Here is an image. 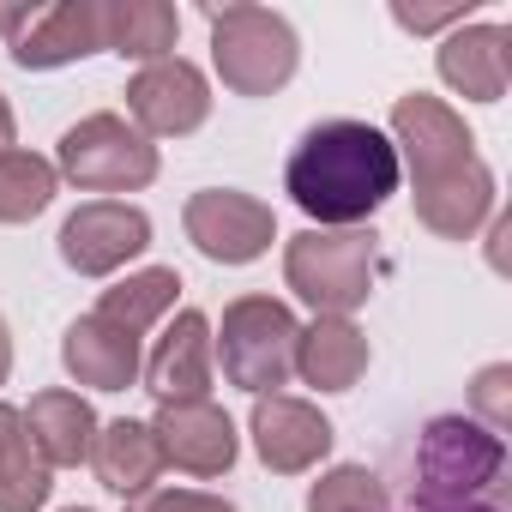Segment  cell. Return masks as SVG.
<instances>
[{
	"label": "cell",
	"mask_w": 512,
	"mask_h": 512,
	"mask_svg": "<svg viewBox=\"0 0 512 512\" xmlns=\"http://www.w3.org/2000/svg\"><path fill=\"white\" fill-rule=\"evenodd\" d=\"M151 434H157L163 464H175V470H187V476H223V470L235 464V452H241L235 422H229L223 404H211V398H199V404H157Z\"/></svg>",
	"instance_id": "5bb4252c"
},
{
	"label": "cell",
	"mask_w": 512,
	"mask_h": 512,
	"mask_svg": "<svg viewBox=\"0 0 512 512\" xmlns=\"http://www.w3.org/2000/svg\"><path fill=\"white\" fill-rule=\"evenodd\" d=\"M476 13V0H464V7H440V13H428V7H392V19L404 25V31H416V37H434V31H446V25H464Z\"/></svg>",
	"instance_id": "4316f807"
},
{
	"label": "cell",
	"mask_w": 512,
	"mask_h": 512,
	"mask_svg": "<svg viewBox=\"0 0 512 512\" xmlns=\"http://www.w3.org/2000/svg\"><path fill=\"white\" fill-rule=\"evenodd\" d=\"M127 115L145 139H187L211 121V85L193 61L169 55L127 79Z\"/></svg>",
	"instance_id": "30bf717a"
},
{
	"label": "cell",
	"mask_w": 512,
	"mask_h": 512,
	"mask_svg": "<svg viewBox=\"0 0 512 512\" xmlns=\"http://www.w3.org/2000/svg\"><path fill=\"white\" fill-rule=\"evenodd\" d=\"M296 338H302V320L290 314V302H278V296H235L223 308L211 356L223 362L229 386H241L247 398H266V392L290 386V374H296Z\"/></svg>",
	"instance_id": "8992f818"
},
{
	"label": "cell",
	"mask_w": 512,
	"mask_h": 512,
	"mask_svg": "<svg viewBox=\"0 0 512 512\" xmlns=\"http://www.w3.org/2000/svg\"><path fill=\"white\" fill-rule=\"evenodd\" d=\"M85 464H91V470H97V482H103L109 494H121V500L151 494V482L163 476L157 434H151V422H133V416L103 422V428H97V440H91V458H85Z\"/></svg>",
	"instance_id": "d6986e66"
},
{
	"label": "cell",
	"mask_w": 512,
	"mask_h": 512,
	"mask_svg": "<svg viewBox=\"0 0 512 512\" xmlns=\"http://www.w3.org/2000/svg\"><path fill=\"white\" fill-rule=\"evenodd\" d=\"M398 151L380 127L368 121H314L290 163H284V193L302 205V217H314V229H362L392 193H398Z\"/></svg>",
	"instance_id": "7a4b0ae2"
},
{
	"label": "cell",
	"mask_w": 512,
	"mask_h": 512,
	"mask_svg": "<svg viewBox=\"0 0 512 512\" xmlns=\"http://www.w3.org/2000/svg\"><path fill=\"white\" fill-rule=\"evenodd\" d=\"M127 512H235V506L223 494H199V488H151Z\"/></svg>",
	"instance_id": "484cf974"
},
{
	"label": "cell",
	"mask_w": 512,
	"mask_h": 512,
	"mask_svg": "<svg viewBox=\"0 0 512 512\" xmlns=\"http://www.w3.org/2000/svg\"><path fill=\"white\" fill-rule=\"evenodd\" d=\"M410 512H422V506H410ZM428 512H500V500H470V506H428Z\"/></svg>",
	"instance_id": "f546056e"
},
{
	"label": "cell",
	"mask_w": 512,
	"mask_h": 512,
	"mask_svg": "<svg viewBox=\"0 0 512 512\" xmlns=\"http://www.w3.org/2000/svg\"><path fill=\"white\" fill-rule=\"evenodd\" d=\"M211 67L235 97H272L302 67V37L272 7H211Z\"/></svg>",
	"instance_id": "5b68a950"
},
{
	"label": "cell",
	"mask_w": 512,
	"mask_h": 512,
	"mask_svg": "<svg viewBox=\"0 0 512 512\" xmlns=\"http://www.w3.org/2000/svg\"><path fill=\"white\" fill-rule=\"evenodd\" d=\"M440 79L470 97V103H500L506 79H512V31L506 25H458L440 55H434Z\"/></svg>",
	"instance_id": "9a60e30c"
},
{
	"label": "cell",
	"mask_w": 512,
	"mask_h": 512,
	"mask_svg": "<svg viewBox=\"0 0 512 512\" xmlns=\"http://www.w3.org/2000/svg\"><path fill=\"white\" fill-rule=\"evenodd\" d=\"M506 476V440L476 416H434L410 458V506H470L488 500Z\"/></svg>",
	"instance_id": "3957f363"
},
{
	"label": "cell",
	"mask_w": 512,
	"mask_h": 512,
	"mask_svg": "<svg viewBox=\"0 0 512 512\" xmlns=\"http://www.w3.org/2000/svg\"><path fill=\"white\" fill-rule=\"evenodd\" d=\"M181 37V13L169 0H109L103 7V49L139 67H157L175 55Z\"/></svg>",
	"instance_id": "ffe728a7"
},
{
	"label": "cell",
	"mask_w": 512,
	"mask_h": 512,
	"mask_svg": "<svg viewBox=\"0 0 512 512\" xmlns=\"http://www.w3.org/2000/svg\"><path fill=\"white\" fill-rule=\"evenodd\" d=\"M392 151L410 163V199L416 223L440 241H470L494 217V169L476 151V133L464 115L428 91H410L392 103Z\"/></svg>",
	"instance_id": "6da1fadb"
},
{
	"label": "cell",
	"mask_w": 512,
	"mask_h": 512,
	"mask_svg": "<svg viewBox=\"0 0 512 512\" xmlns=\"http://www.w3.org/2000/svg\"><path fill=\"white\" fill-rule=\"evenodd\" d=\"M55 187H61V175H55L49 157L19 151V145L0 151V223H31V217H43L49 199H55Z\"/></svg>",
	"instance_id": "603a6c76"
},
{
	"label": "cell",
	"mask_w": 512,
	"mask_h": 512,
	"mask_svg": "<svg viewBox=\"0 0 512 512\" xmlns=\"http://www.w3.org/2000/svg\"><path fill=\"white\" fill-rule=\"evenodd\" d=\"M19 25H25V7H7V0H0V43H13Z\"/></svg>",
	"instance_id": "83f0119b"
},
{
	"label": "cell",
	"mask_w": 512,
	"mask_h": 512,
	"mask_svg": "<svg viewBox=\"0 0 512 512\" xmlns=\"http://www.w3.org/2000/svg\"><path fill=\"white\" fill-rule=\"evenodd\" d=\"M85 55H103V7L97 0H55L25 7V25L13 31V61L25 73H55Z\"/></svg>",
	"instance_id": "4fadbf2b"
},
{
	"label": "cell",
	"mask_w": 512,
	"mask_h": 512,
	"mask_svg": "<svg viewBox=\"0 0 512 512\" xmlns=\"http://www.w3.org/2000/svg\"><path fill=\"white\" fill-rule=\"evenodd\" d=\"M49 488L55 482L25 434V416L13 404H0V512H43Z\"/></svg>",
	"instance_id": "44dd1931"
},
{
	"label": "cell",
	"mask_w": 512,
	"mask_h": 512,
	"mask_svg": "<svg viewBox=\"0 0 512 512\" xmlns=\"http://www.w3.org/2000/svg\"><path fill=\"white\" fill-rule=\"evenodd\" d=\"M0 151H13V103L0 97Z\"/></svg>",
	"instance_id": "4dcf8cb0"
},
{
	"label": "cell",
	"mask_w": 512,
	"mask_h": 512,
	"mask_svg": "<svg viewBox=\"0 0 512 512\" xmlns=\"http://www.w3.org/2000/svg\"><path fill=\"white\" fill-rule=\"evenodd\" d=\"M61 362H67V374H73L79 386H91V392H127V386L139 380V362H145V356H139V338H127L121 326L85 314V320L67 326Z\"/></svg>",
	"instance_id": "2e32d148"
},
{
	"label": "cell",
	"mask_w": 512,
	"mask_h": 512,
	"mask_svg": "<svg viewBox=\"0 0 512 512\" xmlns=\"http://www.w3.org/2000/svg\"><path fill=\"white\" fill-rule=\"evenodd\" d=\"M25 434H31V446H37V458L49 464V470H73V464H85L91 458V440H97V410L79 398V392H61V386H49V392H37L25 410Z\"/></svg>",
	"instance_id": "e0dca14e"
},
{
	"label": "cell",
	"mask_w": 512,
	"mask_h": 512,
	"mask_svg": "<svg viewBox=\"0 0 512 512\" xmlns=\"http://www.w3.org/2000/svg\"><path fill=\"white\" fill-rule=\"evenodd\" d=\"M55 175H67L79 193H139L157 181V145L127 115H85L61 133Z\"/></svg>",
	"instance_id": "52a82bcc"
},
{
	"label": "cell",
	"mask_w": 512,
	"mask_h": 512,
	"mask_svg": "<svg viewBox=\"0 0 512 512\" xmlns=\"http://www.w3.org/2000/svg\"><path fill=\"white\" fill-rule=\"evenodd\" d=\"M368 338L356 320H332V314H314V326H302L296 338V374L314 386V392H350L362 374H368Z\"/></svg>",
	"instance_id": "ac0fdd59"
},
{
	"label": "cell",
	"mask_w": 512,
	"mask_h": 512,
	"mask_svg": "<svg viewBox=\"0 0 512 512\" xmlns=\"http://www.w3.org/2000/svg\"><path fill=\"white\" fill-rule=\"evenodd\" d=\"M7 374H13V332L0 320V386H7Z\"/></svg>",
	"instance_id": "f1b7e54d"
},
{
	"label": "cell",
	"mask_w": 512,
	"mask_h": 512,
	"mask_svg": "<svg viewBox=\"0 0 512 512\" xmlns=\"http://www.w3.org/2000/svg\"><path fill=\"white\" fill-rule=\"evenodd\" d=\"M67 512H91V506H67Z\"/></svg>",
	"instance_id": "1f68e13d"
},
{
	"label": "cell",
	"mask_w": 512,
	"mask_h": 512,
	"mask_svg": "<svg viewBox=\"0 0 512 512\" xmlns=\"http://www.w3.org/2000/svg\"><path fill=\"white\" fill-rule=\"evenodd\" d=\"M512 368L506 362H488L482 374H476V386H470V404H476V422L488 428V434H506L512 428Z\"/></svg>",
	"instance_id": "d4e9b609"
},
{
	"label": "cell",
	"mask_w": 512,
	"mask_h": 512,
	"mask_svg": "<svg viewBox=\"0 0 512 512\" xmlns=\"http://www.w3.org/2000/svg\"><path fill=\"white\" fill-rule=\"evenodd\" d=\"M145 374V392L157 404H199L211 398V374H217V356H211V320L199 308H181L163 338L151 344V356L139 362Z\"/></svg>",
	"instance_id": "7c38bea8"
},
{
	"label": "cell",
	"mask_w": 512,
	"mask_h": 512,
	"mask_svg": "<svg viewBox=\"0 0 512 512\" xmlns=\"http://www.w3.org/2000/svg\"><path fill=\"white\" fill-rule=\"evenodd\" d=\"M308 512H392V494L368 464H332L308 488Z\"/></svg>",
	"instance_id": "cb8c5ba5"
},
{
	"label": "cell",
	"mask_w": 512,
	"mask_h": 512,
	"mask_svg": "<svg viewBox=\"0 0 512 512\" xmlns=\"http://www.w3.org/2000/svg\"><path fill=\"white\" fill-rule=\"evenodd\" d=\"M151 247V217L127 199H91L61 223V260L79 278H115Z\"/></svg>",
	"instance_id": "9c48e42d"
},
{
	"label": "cell",
	"mask_w": 512,
	"mask_h": 512,
	"mask_svg": "<svg viewBox=\"0 0 512 512\" xmlns=\"http://www.w3.org/2000/svg\"><path fill=\"white\" fill-rule=\"evenodd\" d=\"M175 296H181L175 266H145V272H127L115 290H103L97 320H109V326H121L127 338H139V332H151V326L175 308Z\"/></svg>",
	"instance_id": "7402d4cb"
},
{
	"label": "cell",
	"mask_w": 512,
	"mask_h": 512,
	"mask_svg": "<svg viewBox=\"0 0 512 512\" xmlns=\"http://www.w3.org/2000/svg\"><path fill=\"white\" fill-rule=\"evenodd\" d=\"M247 434H253V452L272 476H302L314 470L326 452H332V422L320 404L308 398H290V392H266L253 398V416H247Z\"/></svg>",
	"instance_id": "8fae6325"
},
{
	"label": "cell",
	"mask_w": 512,
	"mask_h": 512,
	"mask_svg": "<svg viewBox=\"0 0 512 512\" xmlns=\"http://www.w3.org/2000/svg\"><path fill=\"white\" fill-rule=\"evenodd\" d=\"M380 235L374 229H302L284 247V284L332 320H350L374 296Z\"/></svg>",
	"instance_id": "277c9868"
},
{
	"label": "cell",
	"mask_w": 512,
	"mask_h": 512,
	"mask_svg": "<svg viewBox=\"0 0 512 512\" xmlns=\"http://www.w3.org/2000/svg\"><path fill=\"white\" fill-rule=\"evenodd\" d=\"M181 223H187V241L205 253L211 266H253L272 247V235H278L272 205L241 193V187H205V193H193L187 211H181Z\"/></svg>",
	"instance_id": "ba28073f"
}]
</instances>
